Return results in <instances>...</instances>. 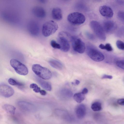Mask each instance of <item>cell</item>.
Masks as SVG:
<instances>
[{
    "label": "cell",
    "instance_id": "cell-1",
    "mask_svg": "<svg viewBox=\"0 0 124 124\" xmlns=\"http://www.w3.org/2000/svg\"><path fill=\"white\" fill-rule=\"evenodd\" d=\"M33 71L39 78L43 79L48 80L52 77V74L48 69L38 64H34L32 67Z\"/></svg>",
    "mask_w": 124,
    "mask_h": 124
},
{
    "label": "cell",
    "instance_id": "cell-2",
    "mask_svg": "<svg viewBox=\"0 0 124 124\" xmlns=\"http://www.w3.org/2000/svg\"><path fill=\"white\" fill-rule=\"evenodd\" d=\"M71 37L69 34L64 32L59 33L58 40L61 46L60 49L62 51L66 52L68 51L70 48L69 40H70Z\"/></svg>",
    "mask_w": 124,
    "mask_h": 124
},
{
    "label": "cell",
    "instance_id": "cell-3",
    "mask_svg": "<svg viewBox=\"0 0 124 124\" xmlns=\"http://www.w3.org/2000/svg\"><path fill=\"white\" fill-rule=\"evenodd\" d=\"M58 26L57 23L53 20L45 22L43 25L42 32L45 37L49 36L54 33L57 30Z\"/></svg>",
    "mask_w": 124,
    "mask_h": 124
},
{
    "label": "cell",
    "instance_id": "cell-4",
    "mask_svg": "<svg viewBox=\"0 0 124 124\" xmlns=\"http://www.w3.org/2000/svg\"><path fill=\"white\" fill-rule=\"evenodd\" d=\"M86 52L89 57L94 61L101 62L104 59L103 54L92 45H88L87 46Z\"/></svg>",
    "mask_w": 124,
    "mask_h": 124
},
{
    "label": "cell",
    "instance_id": "cell-5",
    "mask_svg": "<svg viewBox=\"0 0 124 124\" xmlns=\"http://www.w3.org/2000/svg\"><path fill=\"white\" fill-rule=\"evenodd\" d=\"M90 27L97 37L100 39L105 40L106 36L103 28L100 23L95 21H91L90 23Z\"/></svg>",
    "mask_w": 124,
    "mask_h": 124
},
{
    "label": "cell",
    "instance_id": "cell-6",
    "mask_svg": "<svg viewBox=\"0 0 124 124\" xmlns=\"http://www.w3.org/2000/svg\"><path fill=\"white\" fill-rule=\"evenodd\" d=\"M67 20L71 24L74 25H78L83 23L85 20V16L78 12H74L69 14Z\"/></svg>",
    "mask_w": 124,
    "mask_h": 124
},
{
    "label": "cell",
    "instance_id": "cell-7",
    "mask_svg": "<svg viewBox=\"0 0 124 124\" xmlns=\"http://www.w3.org/2000/svg\"><path fill=\"white\" fill-rule=\"evenodd\" d=\"M70 41L74 50L78 53L82 54L85 52V46L84 42L80 38L75 36L71 37Z\"/></svg>",
    "mask_w": 124,
    "mask_h": 124
},
{
    "label": "cell",
    "instance_id": "cell-8",
    "mask_svg": "<svg viewBox=\"0 0 124 124\" xmlns=\"http://www.w3.org/2000/svg\"><path fill=\"white\" fill-rule=\"evenodd\" d=\"M11 66L18 74L25 75L27 74L28 70L27 68L24 64L15 59H12L10 61Z\"/></svg>",
    "mask_w": 124,
    "mask_h": 124
},
{
    "label": "cell",
    "instance_id": "cell-9",
    "mask_svg": "<svg viewBox=\"0 0 124 124\" xmlns=\"http://www.w3.org/2000/svg\"><path fill=\"white\" fill-rule=\"evenodd\" d=\"M14 91L11 87L6 84H2L0 85V94L2 96L9 98L14 94Z\"/></svg>",
    "mask_w": 124,
    "mask_h": 124
},
{
    "label": "cell",
    "instance_id": "cell-10",
    "mask_svg": "<svg viewBox=\"0 0 124 124\" xmlns=\"http://www.w3.org/2000/svg\"><path fill=\"white\" fill-rule=\"evenodd\" d=\"M17 104L18 106L22 110L27 112H33L36 110V108L33 104L26 101H20Z\"/></svg>",
    "mask_w": 124,
    "mask_h": 124
},
{
    "label": "cell",
    "instance_id": "cell-11",
    "mask_svg": "<svg viewBox=\"0 0 124 124\" xmlns=\"http://www.w3.org/2000/svg\"><path fill=\"white\" fill-rule=\"evenodd\" d=\"M28 29L29 32L32 35L36 36L39 33V25L35 21H31L28 23Z\"/></svg>",
    "mask_w": 124,
    "mask_h": 124
},
{
    "label": "cell",
    "instance_id": "cell-12",
    "mask_svg": "<svg viewBox=\"0 0 124 124\" xmlns=\"http://www.w3.org/2000/svg\"><path fill=\"white\" fill-rule=\"evenodd\" d=\"M99 11L102 16L106 17H111L113 15L112 9L107 6L105 5L100 6L99 8Z\"/></svg>",
    "mask_w": 124,
    "mask_h": 124
},
{
    "label": "cell",
    "instance_id": "cell-13",
    "mask_svg": "<svg viewBox=\"0 0 124 124\" xmlns=\"http://www.w3.org/2000/svg\"><path fill=\"white\" fill-rule=\"evenodd\" d=\"M32 12L33 15L38 18H43L46 16V12L45 10L40 6L34 7L32 8Z\"/></svg>",
    "mask_w": 124,
    "mask_h": 124
},
{
    "label": "cell",
    "instance_id": "cell-14",
    "mask_svg": "<svg viewBox=\"0 0 124 124\" xmlns=\"http://www.w3.org/2000/svg\"><path fill=\"white\" fill-rule=\"evenodd\" d=\"M86 113V108L85 106L83 104L78 105L76 109V116L78 119H82L85 116Z\"/></svg>",
    "mask_w": 124,
    "mask_h": 124
},
{
    "label": "cell",
    "instance_id": "cell-15",
    "mask_svg": "<svg viewBox=\"0 0 124 124\" xmlns=\"http://www.w3.org/2000/svg\"><path fill=\"white\" fill-rule=\"evenodd\" d=\"M115 25L113 21L110 20L105 21L103 23V28L107 33H110L114 30L115 27Z\"/></svg>",
    "mask_w": 124,
    "mask_h": 124
},
{
    "label": "cell",
    "instance_id": "cell-16",
    "mask_svg": "<svg viewBox=\"0 0 124 124\" xmlns=\"http://www.w3.org/2000/svg\"><path fill=\"white\" fill-rule=\"evenodd\" d=\"M36 78L37 81L43 88L48 91H51L52 86L50 82L38 77H36Z\"/></svg>",
    "mask_w": 124,
    "mask_h": 124
},
{
    "label": "cell",
    "instance_id": "cell-17",
    "mask_svg": "<svg viewBox=\"0 0 124 124\" xmlns=\"http://www.w3.org/2000/svg\"><path fill=\"white\" fill-rule=\"evenodd\" d=\"M52 15L53 18L57 20H61L62 18V12L61 9L59 8H53L52 11Z\"/></svg>",
    "mask_w": 124,
    "mask_h": 124
},
{
    "label": "cell",
    "instance_id": "cell-18",
    "mask_svg": "<svg viewBox=\"0 0 124 124\" xmlns=\"http://www.w3.org/2000/svg\"><path fill=\"white\" fill-rule=\"evenodd\" d=\"M50 65L53 68L58 70H62L63 68L62 64L59 62L54 59H51L49 61Z\"/></svg>",
    "mask_w": 124,
    "mask_h": 124
},
{
    "label": "cell",
    "instance_id": "cell-19",
    "mask_svg": "<svg viewBox=\"0 0 124 124\" xmlns=\"http://www.w3.org/2000/svg\"><path fill=\"white\" fill-rule=\"evenodd\" d=\"M3 109L7 113L11 115H14L16 109L13 106L8 104H4L2 106Z\"/></svg>",
    "mask_w": 124,
    "mask_h": 124
},
{
    "label": "cell",
    "instance_id": "cell-20",
    "mask_svg": "<svg viewBox=\"0 0 124 124\" xmlns=\"http://www.w3.org/2000/svg\"><path fill=\"white\" fill-rule=\"evenodd\" d=\"M73 98L76 102L80 103L84 100L85 96L84 94L81 92L75 94L73 96Z\"/></svg>",
    "mask_w": 124,
    "mask_h": 124
},
{
    "label": "cell",
    "instance_id": "cell-21",
    "mask_svg": "<svg viewBox=\"0 0 124 124\" xmlns=\"http://www.w3.org/2000/svg\"><path fill=\"white\" fill-rule=\"evenodd\" d=\"M91 108L92 110L94 111H100L102 108L101 104L99 102H95L92 104Z\"/></svg>",
    "mask_w": 124,
    "mask_h": 124
},
{
    "label": "cell",
    "instance_id": "cell-22",
    "mask_svg": "<svg viewBox=\"0 0 124 124\" xmlns=\"http://www.w3.org/2000/svg\"><path fill=\"white\" fill-rule=\"evenodd\" d=\"M9 83L12 85H16L20 87L23 86L24 85L22 83L18 82L14 79L9 78L8 80Z\"/></svg>",
    "mask_w": 124,
    "mask_h": 124
},
{
    "label": "cell",
    "instance_id": "cell-23",
    "mask_svg": "<svg viewBox=\"0 0 124 124\" xmlns=\"http://www.w3.org/2000/svg\"><path fill=\"white\" fill-rule=\"evenodd\" d=\"M61 93L66 97H70L72 95V92L70 90L66 89H63L61 91Z\"/></svg>",
    "mask_w": 124,
    "mask_h": 124
},
{
    "label": "cell",
    "instance_id": "cell-24",
    "mask_svg": "<svg viewBox=\"0 0 124 124\" xmlns=\"http://www.w3.org/2000/svg\"><path fill=\"white\" fill-rule=\"evenodd\" d=\"M99 47L101 49H105L109 51H111L113 50L112 46L109 43H107L105 45L103 44H101L99 45Z\"/></svg>",
    "mask_w": 124,
    "mask_h": 124
},
{
    "label": "cell",
    "instance_id": "cell-25",
    "mask_svg": "<svg viewBox=\"0 0 124 124\" xmlns=\"http://www.w3.org/2000/svg\"><path fill=\"white\" fill-rule=\"evenodd\" d=\"M50 44L53 48L58 49H61V47L60 44L54 40H52L51 41Z\"/></svg>",
    "mask_w": 124,
    "mask_h": 124
},
{
    "label": "cell",
    "instance_id": "cell-26",
    "mask_svg": "<svg viewBox=\"0 0 124 124\" xmlns=\"http://www.w3.org/2000/svg\"><path fill=\"white\" fill-rule=\"evenodd\" d=\"M116 44L117 47L119 49L124 50V43L123 42L120 40H118L117 41Z\"/></svg>",
    "mask_w": 124,
    "mask_h": 124
},
{
    "label": "cell",
    "instance_id": "cell-27",
    "mask_svg": "<svg viewBox=\"0 0 124 124\" xmlns=\"http://www.w3.org/2000/svg\"><path fill=\"white\" fill-rule=\"evenodd\" d=\"M116 64L118 67L124 70V60L117 61L116 62Z\"/></svg>",
    "mask_w": 124,
    "mask_h": 124
},
{
    "label": "cell",
    "instance_id": "cell-28",
    "mask_svg": "<svg viewBox=\"0 0 124 124\" xmlns=\"http://www.w3.org/2000/svg\"><path fill=\"white\" fill-rule=\"evenodd\" d=\"M118 18L122 21H124V12L120 11H119L117 14Z\"/></svg>",
    "mask_w": 124,
    "mask_h": 124
},
{
    "label": "cell",
    "instance_id": "cell-29",
    "mask_svg": "<svg viewBox=\"0 0 124 124\" xmlns=\"http://www.w3.org/2000/svg\"><path fill=\"white\" fill-rule=\"evenodd\" d=\"M117 102L119 105L124 106V99H119L117 100Z\"/></svg>",
    "mask_w": 124,
    "mask_h": 124
},
{
    "label": "cell",
    "instance_id": "cell-30",
    "mask_svg": "<svg viewBox=\"0 0 124 124\" xmlns=\"http://www.w3.org/2000/svg\"><path fill=\"white\" fill-rule=\"evenodd\" d=\"M112 78V76L110 75H104L102 77V79L108 78L109 79H111Z\"/></svg>",
    "mask_w": 124,
    "mask_h": 124
},
{
    "label": "cell",
    "instance_id": "cell-31",
    "mask_svg": "<svg viewBox=\"0 0 124 124\" xmlns=\"http://www.w3.org/2000/svg\"><path fill=\"white\" fill-rule=\"evenodd\" d=\"M33 90L35 92L37 93L39 92L41 90L40 88L38 86L33 89Z\"/></svg>",
    "mask_w": 124,
    "mask_h": 124
},
{
    "label": "cell",
    "instance_id": "cell-32",
    "mask_svg": "<svg viewBox=\"0 0 124 124\" xmlns=\"http://www.w3.org/2000/svg\"><path fill=\"white\" fill-rule=\"evenodd\" d=\"M38 86L35 83H32L31 84L30 86V88L31 89H34L37 87Z\"/></svg>",
    "mask_w": 124,
    "mask_h": 124
},
{
    "label": "cell",
    "instance_id": "cell-33",
    "mask_svg": "<svg viewBox=\"0 0 124 124\" xmlns=\"http://www.w3.org/2000/svg\"><path fill=\"white\" fill-rule=\"evenodd\" d=\"M40 94L42 95H45L46 94V91L44 90H41L39 92Z\"/></svg>",
    "mask_w": 124,
    "mask_h": 124
},
{
    "label": "cell",
    "instance_id": "cell-34",
    "mask_svg": "<svg viewBox=\"0 0 124 124\" xmlns=\"http://www.w3.org/2000/svg\"><path fill=\"white\" fill-rule=\"evenodd\" d=\"M88 92V89L86 88H84L82 90V93L84 94H85L87 93Z\"/></svg>",
    "mask_w": 124,
    "mask_h": 124
},
{
    "label": "cell",
    "instance_id": "cell-35",
    "mask_svg": "<svg viewBox=\"0 0 124 124\" xmlns=\"http://www.w3.org/2000/svg\"><path fill=\"white\" fill-rule=\"evenodd\" d=\"M75 83L76 85H78L79 84L80 82L78 80H76L75 81Z\"/></svg>",
    "mask_w": 124,
    "mask_h": 124
},
{
    "label": "cell",
    "instance_id": "cell-36",
    "mask_svg": "<svg viewBox=\"0 0 124 124\" xmlns=\"http://www.w3.org/2000/svg\"><path fill=\"white\" fill-rule=\"evenodd\" d=\"M39 1L42 3H45L46 1V0H40Z\"/></svg>",
    "mask_w": 124,
    "mask_h": 124
}]
</instances>
